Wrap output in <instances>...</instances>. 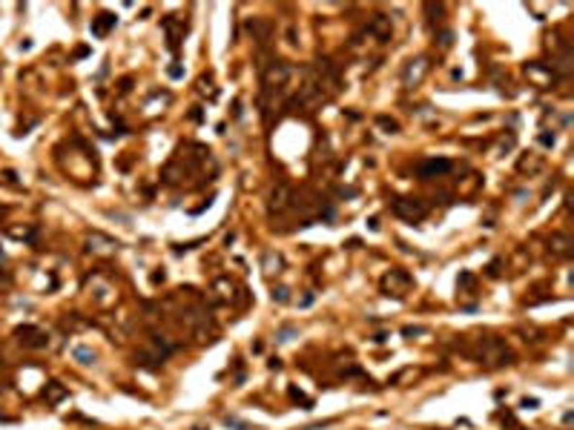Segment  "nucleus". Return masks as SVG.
<instances>
[{
	"instance_id": "obj_1",
	"label": "nucleus",
	"mask_w": 574,
	"mask_h": 430,
	"mask_svg": "<svg viewBox=\"0 0 574 430\" xmlns=\"http://www.w3.org/2000/svg\"><path fill=\"white\" fill-rule=\"evenodd\" d=\"M393 213L399 218H405V221H419L428 213V204L419 201V198H396L393 201Z\"/></svg>"
},
{
	"instance_id": "obj_2",
	"label": "nucleus",
	"mask_w": 574,
	"mask_h": 430,
	"mask_svg": "<svg viewBox=\"0 0 574 430\" xmlns=\"http://www.w3.org/2000/svg\"><path fill=\"white\" fill-rule=\"evenodd\" d=\"M451 169V161L448 158H431V161H422L419 164V178H434V175H442Z\"/></svg>"
},
{
	"instance_id": "obj_3",
	"label": "nucleus",
	"mask_w": 574,
	"mask_h": 430,
	"mask_svg": "<svg viewBox=\"0 0 574 430\" xmlns=\"http://www.w3.org/2000/svg\"><path fill=\"white\" fill-rule=\"evenodd\" d=\"M17 336L20 341L26 344V347H46V333L43 330H37V327H17Z\"/></svg>"
},
{
	"instance_id": "obj_4",
	"label": "nucleus",
	"mask_w": 574,
	"mask_h": 430,
	"mask_svg": "<svg viewBox=\"0 0 574 430\" xmlns=\"http://www.w3.org/2000/svg\"><path fill=\"white\" fill-rule=\"evenodd\" d=\"M290 195H293L290 186H285V184L276 186L273 195H270V213H282V210H287V207H290Z\"/></svg>"
},
{
	"instance_id": "obj_5",
	"label": "nucleus",
	"mask_w": 574,
	"mask_h": 430,
	"mask_svg": "<svg viewBox=\"0 0 574 430\" xmlns=\"http://www.w3.org/2000/svg\"><path fill=\"white\" fill-rule=\"evenodd\" d=\"M115 26V17L112 15H98L95 20H92V34H98V37H103L106 32Z\"/></svg>"
},
{
	"instance_id": "obj_6",
	"label": "nucleus",
	"mask_w": 574,
	"mask_h": 430,
	"mask_svg": "<svg viewBox=\"0 0 574 430\" xmlns=\"http://www.w3.org/2000/svg\"><path fill=\"white\" fill-rule=\"evenodd\" d=\"M425 72H428V63L419 58V61H416V69H414V66H408V72H405V83H408V86H411V83H419V78H422Z\"/></svg>"
},
{
	"instance_id": "obj_7",
	"label": "nucleus",
	"mask_w": 574,
	"mask_h": 430,
	"mask_svg": "<svg viewBox=\"0 0 574 430\" xmlns=\"http://www.w3.org/2000/svg\"><path fill=\"white\" fill-rule=\"evenodd\" d=\"M247 29H250V34H258V37H261V43H264V40H267V34H270V26H267V23H261V20H250V23H247Z\"/></svg>"
},
{
	"instance_id": "obj_8",
	"label": "nucleus",
	"mask_w": 574,
	"mask_h": 430,
	"mask_svg": "<svg viewBox=\"0 0 574 430\" xmlns=\"http://www.w3.org/2000/svg\"><path fill=\"white\" fill-rule=\"evenodd\" d=\"M75 359H81L84 364H92V362H95V353L86 350V347H78V350H75Z\"/></svg>"
},
{
	"instance_id": "obj_9",
	"label": "nucleus",
	"mask_w": 574,
	"mask_h": 430,
	"mask_svg": "<svg viewBox=\"0 0 574 430\" xmlns=\"http://www.w3.org/2000/svg\"><path fill=\"white\" fill-rule=\"evenodd\" d=\"M61 396H66V390L58 384V381H52V390H49V396H43V399H49V401H58Z\"/></svg>"
},
{
	"instance_id": "obj_10",
	"label": "nucleus",
	"mask_w": 574,
	"mask_h": 430,
	"mask_svg": "<svg viewBox=\"0 0 574 430\" xmlns=\"http://www.w3.org/2000/svg\"><path fill=\"white\" fill-rule=\"evenodd\" d=\"M273 298H276V301H287V290H276Z\"/></svg>"
},
{
	"instance_id": "obj_11",
	"label": "nucleus",
	"mask_w": 574,
	"mask_h": 430,
	"mask_svg": "<svg viewBox=\"0 0 574 430\" xmlns=\"http://www.w3.org/2000/svg\"><path fill=\"white\" fill-rule=\"evenodd\" d=\"M379 123H382L385 129H390V132H393V129H396V123H393V121H388V118H379Z\"/></svg>"
}]
</instances>
